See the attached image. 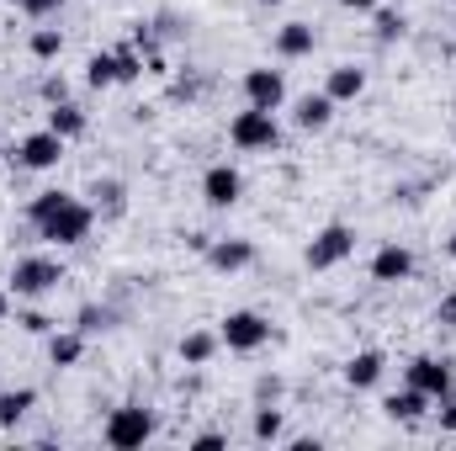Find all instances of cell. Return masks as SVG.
I'll use <instances>...</instances> for the list:
<instances>
[{
    "label": "cell",
    "instance_id": "cell-1",
    "mask_svg": "<svg viewBox=\"0 0 456 451\" xmlns=\"http://www.w3.org/2000/svg\"><path fill=\"white\" fill-rule=\"evenodd\" d=\"M228 138H233V149H244V154H265V149L281 144V122H276V112L244 107V112L228 122Z\"/></svg>",
    "mask_w": 456,
    "mask_h": 451
},
{
    "label": "cell",
    "instance_id": "cell-2",
    "mask_svg": "<svg viewBox=\"0 0 456 451\" xmlns=\"http://www.w3.org/2000/svg\"><path fill=\"white\" fill-rule=\"evenodd\" d=\"M59 282H64V266L53 255H21L16 271H11V292L16 298H48Z\"/></svg>",
    "mask_w": 456,
    "mask_h": 451
},
{
    "label": "cell",
    "instance_id": "cell-3",
    "mask_svg": "<svg viewBox=\"0 0 456 451\" xmlns=\"http://www.w3.org/2000/svg\"><path fill=\"white\" fill-rule=\"evenodd\" d=\"M107 447L112 451H138L143 441H154V414L149 409H138V404H122L107 414Z\"/></svg>",
    "mask_w": 456,
    "mask_h": 451
},
{
    "label": "cell",
    "instance_id": "cell-4",
    "mask_svg": "<svg viewBox=\"0 0 456 451\" xmlns=\"http://www.w3.org/2000/svg\"><path fill=\"white\" fill-rule=\"evenodd\" d=\"M91 224H96V208H86L80 197H69L59 213H48V218L37 224V234H43L48 244H80V239L91 234Z\"/></svg>",
    "mask_w": 456,
    "mask_h": 451
},
{
    "label": "cell",
    "instance_id": "cell-5",
    "mask_svg": "<svg viewBox=\"0 0 456 451\" xmlns=\"http://www.w3.org/2000/svg\"><path fill=\"white\" fill-rule=\"evenodd\" d=\"M64 149H69V138H59L53 127H37V133H27L21 144H16V165L21 170H53L59 160H64Z\"/></svg>",
    "mask_w": 456,
    "mask_h": 451
},
{
    "label": "cell",
    "instance_id": "cell-6",
    "mask_svg": "<svg viewBox=\"0 0 456 451\" xmlns=\"http://www.w3.org/2000/svg\"><path fill=\"white\" fill-rule=\"evenodd\" d=\"M355 255V228L350 224H330L314 234V244H308V266L314 271H330V266H340Z\"/></svg>",
    "mask_w": 456,
    "mask_h": 451
},
{
    "label": "cell",
    "instance_id": "cell-7",
    "mask_svg": "<svg viewBox=\"0 0 456 451\" xmlns=\"http://www.w3.org/2000/svg\"><path fill=\"white\" fill-rule=\"evenodd\" d=\"M218 340H224L228 350H260V345L271 340V324H265L255 308H233L224 324H218Z\"/></svg>",
    "mask_w": 456,
    "mask_h": 451
},
{
    "label": "cell",
    "instance_id": "cell-8",
    "mask_svg": "<svg viewBox=\"0 0 456 451\" xmlns=\"http://www.w3.org/2000/svg\"><path fill=\"white\" fill-rule=\"evenodd\" d=\"M403 377H409V388H419L430 404H441L446 393H456V377L446 361H436V356H414L409 366H403Z\"/></svg>",
    "mask_w": 456,
    "mask_h": 451
},
{
    "label": "cell",
    "instance_id": "cell-9",
    "mask_svg": "<svg viewBox=\"0 0 456 451\" xmlns=\"http://www.w3.org/2000/svg\"><path fill=\"white\" fill-rule=\"evenodd\" d=\"M244 102L260 112H276L287 102V75L281 70H244Z\"/></svg>",
    "mask_w": 456,
    "mask_h": 451
},
{
    "label": "cell",
    "instance_id": "cell-10",
    "mask_svg": "<svg viewBox=\"0 0 456 451\" xmlns=\"http://www.w3.org/2000/svg\"><path fill=\"white\" fill-rule=\"evenodd\" d=\"M239 192H244V176H239L233 165H208V176H202V197H208V208H233Z\"/></svg>",
    "mask_w": 456,
    "mask_h": 451
},
{
    "label": "cell",
    "instance_id": "cell-11",
    "mask_svg": "<svg viewBox=\"0 0 456 451\" xmlns=\"http://www.w3.org/2000/svg\"><path fill=\"white\" fill-rule=\"evenodd\" d=\"M409 271H414V255L403 244H382L371 255V282H409Z\"/></svg>",
    "mask_w": 456,
    "mask_h": 451
},
{
    "label": "cell",
    "instance_id": "cell-12",
    "mask_svg": "<svg viewBox=\"0 0 456 451\" xmlns=\"http://www.w3.org/2000/svg\"><path fill=\"white\" fill-rule=\"evenodd\" d=\"M382 372H387V356H382V350H355V356L345 361V382H350L355 393H361V388H377Z\"/></svg>",
    "mask_w": 456,
    "mask_h": 451
},
{
    "label": "cell",
    "instance_id": "cell-13",
    "mask_svg": "<svg viewBox=\"0 0 456 451\" xmlns=\"http://www.w3.org/2000/svg\"><path fill=\"white\" fill-rule=\"evenodd\" d=\"M202 255L213 260V271H244V266L255 260V244H249V239H213Z\"/></svg>",
    "mask_w": 456,
    "mask_h": 451
},
{
    "label": "cell",
    "instance_id": "cell-14",
    "mask_svg": "<svg viewBox=\"0 0 456 451\" xmlns=\"http://www.w3.org/2000/svg\"><path fill=\"white\" fill-rule=\"evenodd\" d=\"M366 91V70H355V64H335L330 70V86H324V96L340 107V102H355Z\"/></svg>",
    "mask_w": 456,
    "mask_h": 451
},
{
    "label": "cell",
    "instance_id": "cell-15",
    "mask_svg": "<svg viewBox=\"0 0 456 451\" xmlns=\"http://www.w3.org/2000/svg\"><path fill=\"white\" fill-rule=\"evenodd\" d=\"M276 53H281V59H308V53H314V27H308V21H287V27L276 32Z\"/></svg>",
    "mask_w": 456,
    "mask_h": 451
},
{
    "label": "cell",
    "instance_id": "cell-16",
    "mask_svg": "<svg viewBox=\"0 0 456 451\" xmlns=\"http://www.w3.org/2000/svg\"><path fill=\"white\" fill-rule=\"evenodd\" d=\"M32 404H37V388H0V430L21 425Z\"/></svg>",
    "mask_w": 456,
    "mask_h": 451
},
{
    "label": "cell",
    "instance_id": "cell-17",
    "mask_svg": "<svg viewBox=\"0 0 456 451\" xmlns=\"http://www.w3.org/2000/svg\"><path fill=\"white\" fill-rule=\"evenodd\" d=\"M382 409H387V420H398V425H414V420H419V414L430 409V398H425L419 388H403V393H393V398H387Z\"/></svg>",
    "mask_w": 456,
    "mask_h": 451
},
{
    "label": "cell",
    "instance_id": "cell-18",
    "mask_svg": "<svg viewBox=\"0 0 456 451\" xmlns=\"http://www.w3.org/2000/svg\"><path fill=\"white\" fill-rule=\"evenodd\" d=\"M80 356H86V335L80 330H64V335L53 330L48 335V361L53 366H80Z\"/></svg>",
    "mask_w": 456,
    "mask_h": 451
},
{
    "label": "cell",
    "instance_id": "cell-19",
    "mask_svg": "<svg viewBox=\"0 0 456 451\" xmlns=\"http://www.w3.org/2000/svg\"><path fill=\"white\" fill-rule=\"evenodd\" d=\"M292 117H297V127H303V133H324V127H330V117H335V102H330V96H303Z\"/></svg>",
    "mask_w": 456,
    "mask_h": 451
},
{
    "label": "cell",
    "instance_id": "cell-20",
    "mask_svg": "<svg viewBox=\"0 0 456 451\" xmlns=\"http://www.w3.org/2000/svg\"><path fill=\"white\" fill-rule=\"evenodd\" d=\"M48 127H53L59 138H80V133H86V112H80L75 102H53V107H48Z\"/></svg>",
    "mask_w": 456,
    "mask_h": 451
},
{
    "label": "cell",
    "instance_id": "cell-21",
    "mask_svg": "<svg viewBox=\"0 0 456 451\" xmlns=\"http://www.w3.org/2000/svg\"><path fill=\"white\" fill-rule=\"evenodd\" d=\"M218 345H224L218 335H208V330H191V335L181 340V361H186V366H208Z\"/></svg>",
    "mask_w": 456,
    "mask_h": 451
},
{
    "label": "cell",
    "instance_id": "cell-22",
    "mask_svg": "<svg viewBox=\"0 0 456 451\" xmlns=\"http://www.w3.org/2000/svg\"><path fill=\"white\" fill-rule=\"evenodd\" d=\"M86 80H91L96 91L117 86V59H112V53H91V64H86Z\"/></svg>",
    "mask_w": 456,
    "mask_h": 451
},
{
    "label": "cell",
    "instance_id": "cell-23",
    "mask_svg": "<svg viewBox=\"0 0 456 451\" xmlns=\"http://www.w3.org/2000/svg\"><path fill=\"white\" fill-rule=\"evenodd\" d=\"M32 53H37V59H59V53H64V32H59V27H37V32H32Z\"/></svg>",
    "mask_w": 456,
    "mask_h": 451
},
{
    "label": "cell",
    "instance_id": "cell-24",
    "mask_svg": "<svg viewBox=\"0 0 456 451\" xmlns=\"http://www.w3.org/2000/svg\"><path fill=\"white\" fill-rule=\"evenodd\" d=\"M75 330H80V335H102V330H112V314L96 308V303H86V308L75 314Z\"/></svg>",
    "mask_w": 456,
    "mask_h": 451
},
{
    "label": "cell",
    "instance_id": "cell-25",
    "mask_svg": "<svg viewBox=\"0 0 456 451\" xmlns=\"http://www.w3.org/2000/svg\"><path fill=\"white\" fill-rule=\"evenodd\" d=\"M281 430H287L281 409H255V441H281Z\"/></svg>",
    "mask_w": 456,
    "mask_h": 451
},
{
    "label": "cell",
    "instance_id": "cell-26",
    "mask_svg": "<svg viewBox=\"0 0 456 451\" xmlns=\"http://www.w3.org/2000/svg\"><path fill=\"white\" fill-rule=\"evenodd\" d=\"M64 202H69V192H37V197H32V208H27V218H32V228L43 224L48 213H59Z\"/></svg>",
    "mask_w": 456,
    "mask_h": 451
},
{
    "label": "cell",
    "instance_id": "cell-27",
    "mask_svg": "<svg viewBox=\"0 0 456 451\" xmlns=\"http://www.w3.org/2000/svg\"><path fill=\"white\" fill-rule=\"evenodd\" d=\"M112 59H117V86H133V80L143 75V59H138L133 48H117Z\"/></svg>",
    "mask_w": 456,
    "mask_h": 451
},
{
    "label": "cell",
    "instance_id": "cell-28",
    "mask_svg": "<svg viewBox=\"0 0 456 451\" xmlns=\"http://www.w3.org/2000/svg\"><path fill=\"white\" fill-rule=\"evenodd\" d=\"M91 197H96V208L122 213V181H96V186H91Z\"/></svg>",
    "mask_w": 456,
    "mask_h": 451
},
{
    "label": "cell",
    "instance_id": "cell-29",
    "mask_svg": "<svg viewBox=\"0 0 456 451\" xmlns=\"http://www.w3.org/2000/svg\"><path fill=\"white\" fill-rule=\"evenodd\" d=\"M403 32H409V21H403L398 11H382V16H377V37H382V43H398Z\"/></svg>",
    "mask_w": 456,
    "mask_h": 451
},
{
    "label": "cell",
    "instance_id": "cell-30",
    "mask_svg": "<svg viewBox=\"0 0 456 451\" xmlns=\"http://www.w3.org/2000/svg\"><path fill=\"white\" fill-rule=\"evenodd\" d=\"M16 324H21L27 335H53V319H48V314H37V308H32V314H21Z\"/></svg>",
    "mask_w": 456,
    "mask_h": 451
},
{
    "label": "cell",
    "instance_id": "cell-31",
    "mask_svg": "<svg viewBox=\"0 0 456 451\" xmlns=\"http://www.w3.org/2000/svg\"><path fill=\"white\" fill-rule=\"evenodd\" d=\"M436 324H441V330H456V292H446V298H441V308H436Z\"/></svg>",
    "mask_w": 456,
    "mask_h": 451
},
{
    "label": "cell",
    "instance_id": "cell-32",
    "mask_svg": "<svg viewBox=\"0 0 456 451\" xmlns=\"http://www.w3.org/2000/svg\"><path fill=\"white\" fill-rule=\"evenodd\" d=\"M16 5H21L27 16H53V11L64 5V0H16Z\"/></svg>",
    "mask_w": 456,
    "mask_h": 451
},
{
    "label": "cell",
    "instance_id": "cell-33",
    "mask_svg": "<svg viewBox=\"0 0 456 451\" xmlns=\"http://www.w3.org/2000/svg\"><path fill=\"white\" fill-rule=\"evenodd\" d=\"M441 430H446V436H456V393H446V398H441Z\"/></svg>",
    "mask_w": 456,
    "mask_h": 451
},
{
    "label": "cell",
    "instance_id": "cell-34",
    "mask_svg": "<svg viewBox=\"0 0 456 451\" xmlns=\"http://www.w3.org/2000/svg\"><path fill=\"white\" fill-rule=\"evenodd\" d=\"M43 102H48V107H53V102H69V96H64V80H43Z\"/></svg>",
    "mask_w": 456,
    "mask_h": 451
},
{
    "label": "cell",
    "instance_id": "cell-35",
    "mask_svg": "<svg viewBox=\"0 0 456 451\" xmlns=\"http://www.w3.org/2000/svg\"><path fill=\"white\" fill-rule=\"evenodd\" d=\"M191 447H197V451H218V447H224V436H218V430H202Z\"/></svg>",
    "mask_w": 456,
    "mask_h": 451
},
{
    "label": "cell",
    "instance_id": "cell-36",
    "mask_svg": "<svg viewBox=\"0 0 456 451\" xmlns=\"http://www.w3.org/2000/svg\"><path fill=\"white\" fill-rule=\"evenodd\" d=\"M5 319H11V292L0 287V324H5Z\"/></svg>",
    "mask_w": 456,
    "mask_h": 451
},
{
    "label": "cell",
    "instance_id": "cell-37",
    "mask_svg": "<svg viewBox=\"0 0 456 451\" xmlns=\"http://www.w3.org/2000/svg\"><path fill=\"white\" fill-rule=\"evenodd\" d=\"M340 5H350V11H371V5H382V0H340Z\"/></svg>",
    "mask_w": 456,
    "mask_h": 451
},
{
    "label": "cell",
    "instance_id": "cell-38",
    "mask_svg": "<svg viewBox=\"0 0 456 451\" xmlns=\"http://www.w3.org/2000/svg\"><path fill=\"white\" fill-rule=\"evenodd\" d=\"M446 255H452V260H456V234H452V239H446Z\"/></svg>",
    "mask_w": 456,
    "mask_h": 451
},
{
    "label": "cell",
    "instance_id": "cell-39",
    "mask_svg": "<svg viewBox=\"0 0 456 451\" xmlns=\"http://www.w3.org/2000/svg\"><path fill=\"white\" fill-rule=\"evenodd\" d=\"M260 5H281V0H260Z\"/></svg>",
    "mask_w": 456,
    "mask_h": 451
}]
</instances>
